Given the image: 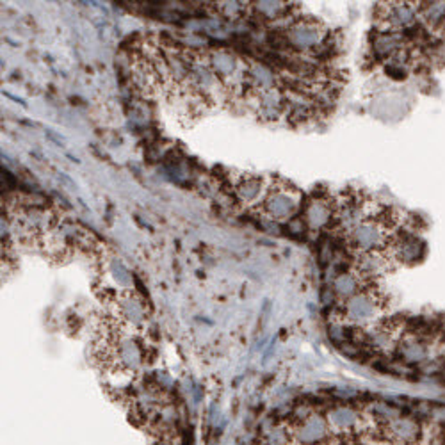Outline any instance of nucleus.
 Returning a JSON list of instances; mask_svg holds the SVG:
<instances>
[{"label":"nucleus","instance_id":"nucleus-1","mask_svg":"<svg viewBox=\"0 0 445 445\" xmlns=\"http://www.w3.org/2000/svg\"><path fill=\"white\" fill-rule=\"evenodd\" d=\"M329 433H331V429H329L328 419L321 417V415H313V413H309L305 419H301L296 431H294L297 440L305 445L321 444L328 438Z\"/></svg>","mask_w":445,"mask_h":445},{"label":"nucleus","instance_id":"nucleus-2","mask_svg":"<svg viewBox=\"0 0 445 445\" xmlns=\"http://www.w3.org/2000/svg\"><path fill=\"white\" fill-rule=\"evenodd\" d=\"M389 437L399 445H417L422 438V426L412 417H397L387 424Z\"/></svg>","mask_w":445,"mask_h":445},{"label":"nucleus","instance_id":"nucleus-3","mask_svg":"<svg viewBox=\"0 0 445 445\" xmlns=\"http://www.w3.org/2000/svg\"><path fill=\"white\" fill-rule=\"evenodd\" d=\"M376 309L377 303L374 296H370L369 292H360L357 296L349 297L344 306V312L345 317L353 322H367L374 317Z\"/></svg>","mask_w":445,"mask_h":445},{"label":"nucleus","instance_id":"nucleus-4","mask_svg":"<svg viewBox=\"0 0 445 445\" xmlns=\"http://www.w3.org/2000/svg\"><path fill=\"white\" fill-rule=\"evenodd\" d=\"M385 242V235L381 232V228L374 223H361L354 228L353 232V244L357 246L360 251L373 253L374 249L380 248Z\"/></svg>","mask_w":445,"mask_h":445},{"label":"nucleus","instance_id":"nucleus-5","mask_svg":"<svg viewBox=\"0 0 445 445\" xmlns=\"http://www.w3.org/2000/svg\"><path fill=\"white\" fill-rule=\"evenodd\" d=\"M297 209V203L287 191H276L269 194L265 201V210L273 219H285L290 217Z\"/></svg>","mask_w":445,"mask_h":445},{"label":"nucleus","instance_id":"nucleus-6","mask_svg":"<svg viewBox=\"0 0 445 445\" xmlns=\"http://www.w3.org/2000/svg\"><path fill=\"white\" fill-rule=\"evenodd\" d=\"M290 41V47L296 49H312L321 43V33L312 24H297L287 33Z\"/></svg>","mask_w":445,"mask_h":445},{"label":"nucleus","instance_id":"nucleus-7","mask_svg":"<svg viewBox=\"0 0 445 445\" xmlns=\"http://www.w3.org/2000/svg\"><path fill=\"white\" fill-rule=\"evenodd\" d=\"M328 424L331 431L337 433H351L360 424V415L351 408H335L329 412Z\"/></svg>","mask_w":445,"mask_h":445},{"label":"nucleus","instance_id":"nucleus-8","mask_svg":"<svg viewBox=\"0 0 445 445\" xmlns=\"http://www.w3.org/2000/svg\"><path fill=\"white\" fill-rule=\"evenodd\" d=\"M360 285L361 276L358 273H342L333 281V290L341 297L349 299V297L360 294Z\"/></svg>","mask_w":445,"mask_h":445},{"label":"nucleus","instance_id":"nucleus-9","mask_svg":"<svg viewBox=\"0 0 445 445\" xmlns=\"http://www.w3.org/2000/svg\"><path fill=\"white\" fill-rule=\"evenodd\" d=\"M210 70H212L219 79L232 77L237 70V59L226 52L212 54V57H210Z\"/></svg>","mask_w":445,"mask_h":445},{"label":"nucleus","instance_id":"nucleus-10","mask_svg":"<svg viewBox=\"0 0 445 445\" xmlns=\"http://www.w3.org/2000/svg\"><path fill=\"white\" fill-rule=\"evenodd\" d=\"M306 219H309L310 225L321 226L325 225L326 221L329 219V209L326 207L325 201H313L310 205L309 212H306Z\"/></svg>","mask_w":445,"mask_h":445},{"label":"nucleus","instance_id":"nucleus-11","mask_svg":"<svg viewBox=\"0 0 445 445\" xmlns=\"http://www.w3.org/2000/svg\"><path fill=\"white\" fill-rule=\"evenodd\" d=\"M262 182L258 178H246L241 182V185L237 187V193L244 201H251L260 194Z\"/></svg>","mask_w":445,"mask_h":445},{"label":"nucleus","instance_id":"nucleus-12","mask_svg":"<svg viewBox=\"0 0 445 445\" xmlns=\"http://www.w3.org/2000/svg\"><path fill=\"white\" fill-rule=\"evenodd\" d=\"M413 20V13L408 6H396L390 11V22L393 25H408Z\"/></svg>","mask_w":445,"mask_h":445},{"label":"nucleus","instance_id":"nucleus-13","mask_svg":"<svg viewBox=\"0 0 445 445\" xmlns=\"http://www.w3.org/2000/svg\"><path fill=\"white\" fill-rule=\"evenodd\" d=\"M258 11H260L262 15H265V17L274 18L278 13L283 11V4H281V2H260V4H258Z\"/></svg>","mask_w":445,"mask_h":445},{"label":"nucleus","instance_id":"nucleus-14","mask_svg":"<svg viewBox=\"0 0 445 445\" xmlns=\"http://www.w3.org/2000/svg\"><path fill=\"white\" fill-rule=\"evenodd\" d=\"M59 178H61V180H63V182H66V184H68V185H72V187H75V185H73V182L70 180V178L66 177V175H63V173H61V175H59Z\"/></svg>","mask_w":445,"mask_h":445}]
</instances>
